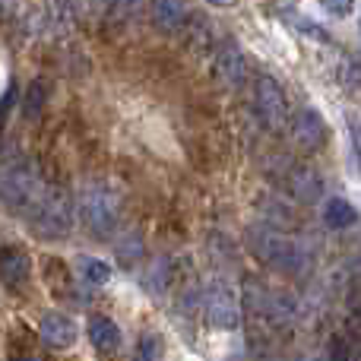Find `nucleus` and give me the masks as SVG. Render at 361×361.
<instances>
[{
  "label": "nucleus",
  "mask_w": 361,
  "mask_h": 361,
  "mask_svg": "<svg viewBox=\"0 0 361 361\" xmlns=\"http://www.w3.org/2000/svg\"><path fill=\"white\" fill-rule=\"evenodd\" d=\"M247 244L267 267L279 269V273H286V276H295V279L307 276L314 267V254L301 238L282 235V231L267 228V225H254V228L247 231Z\"/></svg>",
  "instance_id": "1"
},
{
  "label": "nucleus",
  "mask_w": 361,
  "mask_h": 361,
  "mask_svg": "<svg viewBox=\"0 0 361 361\" xmlns=\"http://www.w3.org/2000/svg\"><path fill=\"white\" fill-rule=\"evenodd\" d=\"M48 193H51V187L44 184V178L25 162L10 165V169L0 175V200H4L13 212H19V216H25V219L35 216V209L44 203Z\"/></svg>",
  "instance_id": "2"
},
{
  "label": "nucleus",
  "mask_w": 361,
  "mask_h": 361,
  "mask_svg": "<svg viewBox=\"0 0 361 361\" xmlns=\"http://www.w3.org/2000/svg\"><path fill=\"white\" fill-rule=\"evenodd\" d=\"M80 216L95 238H111L121 222V197L111 184H86L80 193Z\"/></svg>",
  "instance_id": "3"
},
{
  "label": "nucleus",
  "mask_w": 361,
  "mask_h": 361,
  "mask_svg": "<svg viewBox=\"0 0 361 361\" xmlns=\"http://www.w3.org/2000/svg\"><path fill=\"white\" fill-rule=\"evenodd\" d=\"M244 301H247V311L267 320L269 326H292L295 317H298L295 298L279 292V288H263L257 282H250V288H244Z\"/></svg>",
  "instance_id": "4"
},
{
  "label": "nucleus",
  "mask_w": 361,
  "mask_h": 361,
  "mask_svg": "<svg viewBox=\"0 0 361 361\" xmlns=\"http://www.w3.org/2000/svg\"><path fill=\"white\" fill-rule=\"evenodd\" d=\"M254 111L260 118V124L267 130H282L288 124V102H286V92H282L279 80L276 76H267L260 73L254 82Z\"/></svg>",
  "instance_id": "5"
},
{
  "label": "nucleus",
  "mask_w": 361,
  "mask_h": 361,
  "mask_svg": "<svg viewBox=\"0 0 361 361\" xmlns=\"http://www.w3.org/2000/svg\"><path fill=\"white\" fill-rule=\"evenodd\" d=\"M29 225L42 238H48V241L67 235V231L73 228V206H70L67 193H61V190L51 187V193L44 197V203L35 209V216L29 219Z\"/></svg>",
  "instance_id": "6"
},
{
  "label": "nucleus",
  "mask_w": 361,
  "mask_h": 361,
  "mask_svg": "<svg viewBox=\"0 0 361 361\" xmlns=\"http://www.w3.org/2000/svg\"><path fill=\"white\" fill-rule=\"evenodd\" d=\"M203 307L206 317L219 330H238L241 326V301H238L235 288L225 279H212L209 288L203 292Z\"/></svg>",
  "instance_id": "7"
},
{
  "label": "nucleus",
  "mask_w": 361,
  "mask_h": 361,
  "mask_svg": "<svg viewBox=\"0 0 361 361\" xmlns=\"http://www.w3.org/2000/svg\"><path fill=\"white\" fill-rule=\"evenodd\" d=\"M326 137H330V127L317 108H301L292 118V140L301 152H320L326 146Z\"/></svg>",
  "instance_id": "8"
},
{
  "label": "nucleus",
  "mask_w": 361,
  "mask_h": 361,
  "mask_svg": "<svg viewBox=\"0 0 361 361\" xmlns=\"http://www.w3.org/2000/svg\"><path fill=\"white\" fill-rule=\"evenodd\" d=\"M282 184H286V190L298 203H307V206L320 203V197H324V178L314 169H307V165H288L286 175H282Z\"/></svg>",
  "instance_id": "9"
},
{
  "label": "nucleus",
  "mask_w": 361,
  "mask_h": 361,
  "mask_svg": "<svg viewBox=\"0 0 361 361\" xmlns=\"http://www.w3.org/2000/svg\"><path fill=\"white\" fill-rule=\"evenodd\" d=\"M216 76L228 89H241L247 80V57L235 42H222L216 51Z\"/></svg>",
  "instance_id": "10"
},
{
  "label": "nucleus",
  "mask_w": 361,
  "mask_h": 361,
  "mask_svg": "<svg viewBox=\"0 0 361 361\" xmlns=\"http://www.w3.org/2000/svg\"><path fill=\"white\" fill-rule=\"evenodd\" d=\"M29 273H32V260L23 247L16 244H6L0 247V279L6 282L10 288H19L29 282Z\"/></svg>",
  "instance_id": "11"
},
{
  "label": "nucleus",
  "mask_w": 361,
  "mask_h": 361,
  "mask_svg": "<svg viewBox=\"0 0 361 361\" xmlns=\"http://www.w3.org/2000/svg\"><path fill=\"white\" fill-rule=\"evenodd\" d=\"M38 336L51 349H67L76 343V324L67 314H44L42 324H38Z\"/></svg>",
  "instance_id": "12"
},
{
  "label": "nucleus",
  "mask_w": 361,
  "mask_h": 361,
  "mask_svg": "<svg viewBox=\"0 0 361 361\" xmlns=\"http://www.w3.org/2000/svg\"><path fill=\"white\" fill-rule=\"evenodd\" d=\"M152 23L162 32H178L187 23V4L184 0H149Z\"/></svg>",
  "instance_id": "13"
},
{
  "label": "nucleus",
  "mask_w": 361,
  "mask_h": 361,
  "mask_svg": "<svg viewBox=\"0 0 361 361\" xmlns=\"http://www.w3.org/2000/svg\"><path fill=\"white\" fill-rule=\"evenodd\" d=\"M89 343L99 352H114L121 345V326L111 317H92L89 320Z\"/></svg>",
  "instance_id": "14"
},
{
  "label": "nucleus",
  "mask_w": 361,
  "mask_h": 361,
  "mask_svg": "<svg viewBox=\"0 0 361 361\" xmlns=\"http://www.w3.org/2000/svg\"><path fill=\"white\" fill-rule=\"evenodd\" d=\"M324 222L330 225V228H352V225L358 222V212H355V206L349 203V200H343V197H333L330 203H326V209H324Z\"/></svg>",
  "instance_id": "15"
},
{
  "label": "nucleus",
  "mask_w": 361,
  "mask_h": 361,
  "mask_svg": "<svg viewBox=\"0 0 361 361\" xmlns=\"http://www.w3.org/2000/svg\"><path fill=\"white\" fill-rule=\"evenodd\" d=\"M76 267H80V276L86 282H92V286H105L108 276H111V267L102 260H95V257H80L76 260Z\"/></svg>",
  "instance_id": "16"
},
{
  "label": "nucleus",
  "mask_w": 361,
  "mask_h": 361,
  "mask_svg": "<svg viewBox=\"0 0 361 361\" xmlns=\"http://www.w3.org/2000/svg\"><path fill=\"white\" fill-rule=\"evenodd\" d=\"M105 6L118 19H133L140 10H143V0H105Z\"/></svg>",
  "instance_id": "17"
},
{
  "label": "nucleus",
  "mask_w": 361,
  "mask_h": 361,
  "mask_svg": "<svg viewBox=\"0 0 361 361\" xmlns=\"http://www.w3.org/2000/svg\"><path fill=\"white\" fill-rule=\"evenodd\" d=\"M320 6L326 13H333V16H349L355 10V0H320Z\"/></svg>",
  "instance_id": "18"
},
{
  "label": "nucleus",
  "mask_w": 361,
  "mask_h": 361,
  "mask_svg": "<svg viewBox=\"0 0 361 361\" xmlns=\"http://www.w3.org/2000/svg\"><path fill=\"white\" fill-rule=\"evenodd\" d=\"M42 102H44V86H42V82H35V86H32V92H29V102H25V114H29V118H35Z\"/></svg>",
  "instance_id": "19"
},
{
  "label": "nucleus",
  "mask_w": 361,
  "mask_h": 361,
  "mask_svg": "<svg viewBox=\"0 0 361 361\" xmlns=\"http://www.w3.org/2000/svg\"><path fill=\"white\" fill-rule=\"evenodd\" d=\"M137 355H140V358H152V355H159V349H156V345H152V343H140Z\"/></svg>",
  "instance_id": "20"
},
{
  "label": "nucleus",
  "mask_w": 361,
  "mask_h": 361,
  "mask_svg": "<svg viewBox=\"0 0 361 361\" xmlns=\"http://www.w3.org/2000/svg\"><path fill=\"white\" fill-rule=\"evenodd\" d=\"M352 133H355V146H358V156H361V127L355 124V127H352Z\"/></svg>",
  "instance_id": "21"
},
{
  "label": "nucleus",
  "mask_w": 361,
  "mask_h": 361,
  "mask_svg": "<svg viewBox=\"0 0 361 361\" xmlns=\"http://www.w3.org/2000/svg\"><path fill=\"white\" fill-rule=\"evenodd\" d=\"M209 4H212V6H228L231 0H209Z\"/></svg>",
  "instance_id": "22"
},
{
  "label": "nucleus",
  "mask_w": 361,
  "mask_h": 361,
  "mask_svg": "<svg viewBox=\"0 0 361 361\" xmlns=\"http://www.w3.org/2000/svg\"><path fill=\"white\" fill-rule=\"evenodd\" d=\"M282 4H295V0H282Z\"/></svg>",
  "instance_id": "23"
}]
</instances>
